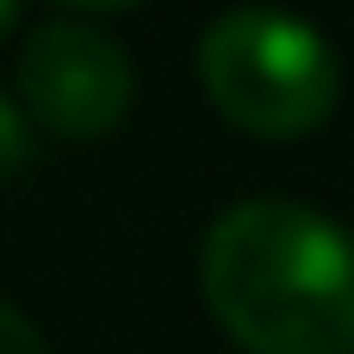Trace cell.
Instances as JSON below:
<instances>
[{
  "label": "cell",
  "mask_w": 354,
  "mask_h": 354,
  "mask_svg": "<svg viewBox=\"0 0 354 354\" xmlns=\"http://www.w3.org/2000/svg\"><path fill=\"white\" fill-rule=\"evenodd\" d=\"M199 286L243 354H354V230L299 199L230 205L205 230Z\"/></svg>",
  "instance_id": "cell-1"
},
{
  "label": "cell",
  "mask_w": 354,
  "mask_h": 354,
  "mask_svg": "<svg viewBox=\"0 0 354 354\" xmlns=\"http://www.w3.org/2000/svg\"><path fill=\"white\" fill-rule=\"evenodd\" d=\"M199 87L236 131L286 143L336 112L342 68L317 25L268 6H236L218 12L199 37Z\"/></svg>",
  "instance_id": "cell-2"
},
{
  "label": "cell",
  "mask_w": 354,
  "mask_h": 354,
  "mask_svg": "<svg viewBox=\"0 0 354 354\" xmlns=\"http://www.w3.org/2000/svg\"><path fill=\"white\" fill-rule=\"evenodd\" d=\"M19 100L25 118L56 137H106L137 100V68L112 31L44 19L19 50Z\"/></svg>",
  "instance_id": "cell-3"
},
{
  "label": "cell",
  "mask_w": 354,
  "mask_h": 354,
  "mask_svg": "<svg viewBox=\"0 0 354 354\" xmlns=\"http://www.w3.org/2000/svg\"><path fill=\"white\" fill-rule=\"evenodd\" d=\"M25 156H31V118L0 93V174H6V168H19Z\"/></svg>",
  "instance_id": "cell-4"
},
{
  "label": "cell",
  "mask_w": 354,
  "mask_h": 354,
  "mask_svg": "<svg viewBox=\"0 0 354 354\" xmlns=\"http://www.w3.org/2000/svg\"><path fill=\"white\" fill-rule=\"evenodd\" d=\"M0 354H50L44 336H37V324L19 317L12 305H0Z\"/></svg>",
  "instance_id": "cell-5"
},
{
  "label": "cell",
  "mask_w": 354,
  "mask_h": 354,
  "mask_svg": "<svg viewBox=\"0 0 354 354\" xmlns=\"http://www.w3.org/2000/svg\"><path fill=\"white\" fill-rule=\"evenodd\" d=\"M12 31H19V6H12V0H0V44H6Z\"/></svg>",
  "instance_id": "cell-6"
}]
</instances>
